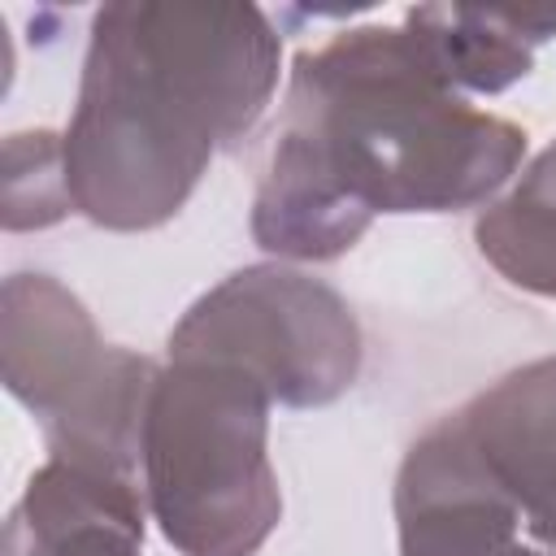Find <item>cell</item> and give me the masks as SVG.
Here are the masks:
<instances>
[{
	"label": "cell",
	"instance_id": "6da1fadb",
	"mask_svg": "<svg viewBox=\"0 0 556 556\" xmlns=\"http://www.w3.org/2000/svg\"><path fill=\"white\" fill-rule=\"evenodd\" d=\"M521 161L526 130L460 96L404 22L348 26L291 65L252 239L278 261H334L378 213L491 204Z\"/></svg>",
	"mask_w": 556,
	"mask_h": 556
},
{
	"label": "cell",
	"instance_id": "7a4b0ae2",
	"mask_svg": "<svg viewBox=\"0 0 556 556\" xmlns=\"http://www.w3.org/2000/svg\"><path fill=\"white\" fill-rule=\"evenodd\" d=\"M278 74L282 39L256 4L96 9L65 130L74 208L104 230L165 226L256 130Z\"/></svg>",
	"mask_w": 556,
	"mask_h": 556
},
{
	"label": "cell",
	"instance_id": "3957f363",
	"mask_svg": "<svg viewBox=\"0 0 556 556\" xmlns=\"http://www.w3.org/2000/svg\"><path fill=\"white\" fill-rule=\"evenodd\" d=\"M269 391L226 361H169L143 426V500L182 556H256L282 521Z\"/></svg>",
	"mask_w": 556,
	"mask_h": 556
},
{
	"label": "cell",
	"instance_id": "277c9868",
	"mask_svg": "<svg viewBox=\"0 0 556 556\" xmlns=\"http://www.w3.org/2000/svg\"><path fill=\"white\" fill-rule=\"evenodd\" d=\"M169 361H226L282 408H326L361 378L352 304L291 265H248L204 291L169 330Z\"/></svg>",
	"mask_w": 556,
	"mask_h": 556
},
{
	"label": "cell",
	"instance_id": "5b68a950",
	"mask_svg": "<svg viewBox=\"0 0 556 556\" xmlns=\"http://www.w3.org/2000/svg\"><path fill=\"white\" fill-rule=\"evenodd\" d=\"M521 513L456 413L439 417L395 473L400 556H508Z\"/></svg>",
	"mask_w": 556,
	"mask_h": 556
},
{
	"label": "cell",
	"instance_id": "8992f818",
	"mask_svg": "<svg viewBox=\"0 0 556 556\" xmlns=\"http://www.w3.org/2000/svg\"><path fill=\"white\" fill-rule=\"evenodd\" d=\"M113 343L100 339L87 304L52 274H9L0 291V361L9 395L39 421H56L104 369Z\"/></svg>",
	"mask_w": 556,
	"mask_h": 556
},
{
	"label": "cell",
	"instance_id": "52a82bcc",
	"mask_svg": "<svg viewBox=\"0 0 556 556\" xmlns=\"http://www.w3.org/2000/svg\"><path fill=\"white\" fill-rule=\"evenodd\" d=\"M456 417L513 495L526 530L556 556V356L508 369Z\"/></svg>",
	"mask_w": 556,
	"mask_h": 556
},
{
	"label": "cell",
	"instance_id": "ba28073f",
	"mask_svg": "<svg viewBox=\"0 0 556 556\" xmlns=\"http://www.w3.org/2000/svg\"><path fill=\"white\" fill-rule=\"evenodd\" d=\"M139 478L48 460L4 521V556H143Z\"/></svg>",
	"mask_w": 556,
	"mask_h": 556
},
{
	"label": "cell",
	"instance_id": "9c48e42d",
	"mask_svg": "<svg viewBox=\"0 0 556 556\" xmlns=\"http://www.w3.org/2000/svg\"><path fill=\"white\" fill-rule=\"evenodd\" d=\"M404 26L460 96H500L534 70L556 39V4H417Z\"/></svg>",
	"mask_w": 556,
	"mask_h": 556
},
{
	"label": "cell",
	"instance_id": "30bf717a",
	"mask_svg": "<svg viewBox=\"0 0 556 556\" xmlns=\"http://www.w3.org/2000/svg\"><path fill=\"white\" fill-rule=\"evenodd\" d=\"M473 239L504 282L556 300V139L482 208Z\"/></svg>",
	"mask_w": 556,
	"mask_h": 556
},
{
	"label": "cell",
	"instance_id": "8fae6325",
	"mask_svg": "<svg viewBox=\"0 0 556 556\" xmlns=\"http://www.w3.org/2000/svg\"><path fill=\"white\" fill-rule=\"evenodd\" d=\"M74 208L65 182V135L22 130L4 139V230H43Z\"/></svg>",
	"mask_w": 556,
	"mask_h": 556
},
{
	"label": "cell",
	"instance_id": "7c38bea8",
	"mask_svg": "<svg viewBox=\"0 0 556 556\" xmlns=\"http://www.w3.org/2000/svg\"><path fill=\"white\" fill-rule=\"evenodd\" d=\"M508 556H543V552H530V547H513Z\"/></svg>",
	"mask_w": 556,
	"mask_h": 556
}]
</instances>
